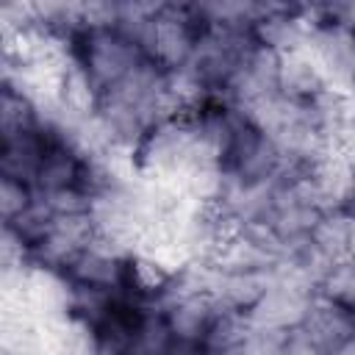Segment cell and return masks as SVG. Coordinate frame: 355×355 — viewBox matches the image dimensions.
<instances>
[{
	"mask_svg": "<svg viewBox=\"0 0 355 355\" xmlns=\"http://www.w3.org/2000/svg\"><path fill=\"white\" fill-rule=\"evenodd\" d=\"M69 53H72V61L100 89V94L114 89L144 61V53L116 28L80 31L69 42Z\"/></svg>",
	"mask_w": 355,
	"mask_h": 355,
	"instance_id": "obj_1",
	"label": "cell"
},
{
	"mask_svg": "<svg viewBox=\"0 0 355 355\" xmlns=\"http://www.w3.org/2000/svg\"><path fill=\"white\" fill-rule=\"evenodd\" d=\"M313 355H336L347 341L355 338V308L313 294L302 322L294 327Z\"/></svg>",
	"mask_w": 355,
	"mask_h": 355,
	"instance_id": "obj_2",
	"label": "cell"
},
{
	"mask_svg": "<svg viewBox=\"0 0 355 355\" xmlns=\"http://www.w3.org/2000/svg\"><path fill=\"white\" fill-rule=\"evenodd\" d=\"M33 202H36V189L31 183L0 175V214L6 225L22 216Z\"/></svg>",
	"mask_w": 355,
	"mask_h": 355,
	"instance_id": "obj_3",
	"label": "cell"
},
{
	"mask_svg": "<svg viewBox=\"0 0 355 355\" xmlns=\"http://www.w3.org/2000/svg\"><path fill=\"white\" fill-rule=\"evenodd\" d=\"M189 355H216V352H211L208 347H202V344H197V347H194V349H191Z\"/></svg>",
	"mask_w": 355,
	"mask_h": 355,
	"instance_id": "obj_4",
	"label": "cell"
},
{
	"mask_svg": "<svg viewBox=\"0 0 355 355\" xmlns=\"http://www.w3.org/2000/svg\"><path fill=\"white\" fill-rule=\"evenodd\" d=\"M352 94H355V75H352Z\"/></svg>",
	"mask_w": 355,
	"mask_h": 355,
	"instance_id": "obj_5",
	"label": "cell"
}]
</instances>
